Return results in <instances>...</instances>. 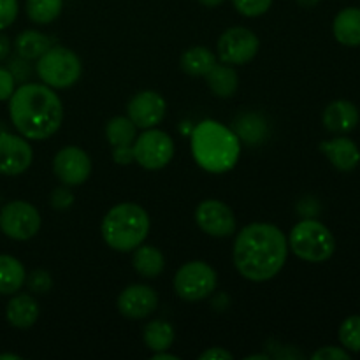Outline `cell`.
<instances>
[{
  "mask_svg": "<svg viewBox=\"0 0 360 360\" xmlns=\"http://www.w3.org/2000/svg\"><path fill=\"white\" fill-rule=\"evenodd\" d=\"M287 238L271 224L246 225L236 238V269L250 281H267L276 276L287 262Z\"/></svg>",
  "mask_w": 360,
  "mask_h": 360,
  "instance_id": "6da1fadb",
  "label": "cell"
},
{
  "mask_svg": "<svg viewBox=\"0 0 360 360\" xmlns=\"http://www.w3.org/2000/svg\"><path fill=\"white\" fill-rule=\"evenodd\" d=\"M11 122L27 139L42 141L60 129L63 105L48 84L27 83L14 90L9 98Z\"/></svg>",
  "mask_w": 360,
  "mask_h": 360,
  "instance_id": "7a4b0ae2",
  "label": "cell"
},
{
  "mask_svg": "<svg viewBox=\"0 0 360 360\" xmlns=\"http://www.w3.org/2000/svg\"><path fill=\"white\" fill-rule=\"evenodd\" d=\"M241 146L234 130L214 120L200 122L192 132V155L207 172L221 174L238 164Z\"/></svg>",
  "mask_w": 360,
  "mask_h": 360,
  "instance_id": "3957f363",
  "label": "cell"
},
{
  "mask_svg": "<svg viewBox=\"0 0 360 360\" xmlns=\"http://www.w3.org/2000/svg\"><path fill=\"white\" fill-rule=\"evenodd\" d=\"M102 238L116 252H132L150 232V217L141 206L123 202L111 207L102 220Z\"/></svg>",
  "mask_w": 360,
  "mask_h": 360,
  "instance_id": "277c9868",
  "label": "cell"
},
{
  "mask_svg": "<svg viewBox=\"0 0 360 360\" xmlns=\"http://www.w3.org/2000/svg\"><path fill=\"white\" fill-rule=\"evenodd\" d=\"M288 248L306 262H327L336 252V239L333 232L313 218L299 221L290 232Z\"/></svg>",
  "mask_w": 360,
  "mask_h": 360,
  "instance_id": "5b68a950",
  "label": "cell"
},
{
  "mask_svg": "<svg viewBox=\"0 0 360 360\" xmlns=\"http://www.w3.org/2000/svg\"><path fill=\"white\" fill-rule=\"evenodd\" d=\"M83 65L79 56L63 46H53L37 58V74L49 88H69L81 77Z\"/></svg>",
  "mask_w": 360,
  "mask_h": 360,
  "instance_id": "8992f818",
  "label": "cell"
},
{
  "mask_svg": "<svg viewBox=\"0 0 360 360\" xmlns=\"http://www.w3.org/2000/svg\"><path fill=\"white\" fill-rule=\"evenodd\" d=\"M218 276L211 266L200 260L186 262L179 267L174 276V290L181 299L190 302L202 301L213 294L217 288Z\"/></svg>",
  "mask_w": 360,
  "mask_h": 360,
  "instance_id": "52a82bcc",
  "label": "cell"
},
{
  "mask_svg": "<svg viewBox=\"0 0 360 360\" xmlns=\"http://www.w3.org/2000/svg\"><path fill=\"white\" fill-rule=\"evenodd\" d=\"M41 214L25 200L7 202L0 211V231L14 241H28L41 229Z\"/></svg>",
  "mask_w": 360,
  "mask_h": 360,
  "instance_id": "ba28073f",
  "label": "cell"
},
{
  "mask_svg": "<svg viewBox=\"0 0 360 360\" xmlns=\"http://www.w3.org/2000/svg\"><path fill=\"white\" fill-rule=\"evenodd\" d=\"M134 158L141 167L158 171L171 162L174 155V143L169 134L157 129H146L134 141Z\"/></svg>",
  "mask_w": 360,
  "mask_h": 360,
  "instance_id": "9c48e42d",
  "label": "cell"
},
{
  "mask_svg": "<svg viewBox=\"0 0 360 360\" xmlns=\"http://www.w3.org/2000/svg\"><path fill=\"white\" fill-rule=\"evenodd\" d=\"M259 37L245 27L229 28L218 39V56L227 65H245L259 51Z\"/></svg>",
  "mask_w": 360,
  "mask_h": 360,
  "instance_id": "30bf717a",
  "label": "cell"
},
{
  "mask_svg": "<svg viewBox=\"0 0 360 360\" xmlns=\"http://www.w3.org/2000/svg\"><path fill=\"white\" fill-rule=\"evenodd\" d=\"M197 225L213 238H229L236 231V217L231 207L217 199H207L197 206Z\"/></svg>",
  "mask_w": 360,
  "mask_h": 360,
  "instance_id": "8fae6325",
  "label": "cell"
},
{
  "mask_svg": "<svg viewBox=\"0 0 360 360\" xmlns=\"http://www.w3.org/2000/svg\"><path fill=\"white\" fill-rule=\"evenodd\" d=\"M53 171L65 186H77L90 178L91 160L81 148L65 146L56 153Z\"/></svg>",
  "mask_w": 360,
  "mask_h": 360,
  "instance_id": "7c38bea8",
  "label": "cell"
},
{
  "mask_svg": "<svg viewBox=\"0 0 360 360\" xmlns=\"http://www.w3.org/2000/svg\"><path fill=\"white\" fill-rule=\"evenodd\" d=\"M127 111H129V118L132 120V123L137 129L146 130L153 129L158 123H162V120L165 118L167 105H165L164 97L160 94L144 90L134 95L132 101L129 102Z\"/></svg>",
  "mask_w": 360,
  "mask_h": 360,
  "instance_id": "4fadbf2b",
  "label": "cell"
},
{
  "mask_svg": "<svg viewBox=\"0 0 360 360\" xmlns=\"http://www.w3.org/2000/svg\"><path fill=\"white\" fill-rule=\"evenodd\" d=\"M32 148L23 137L0 134V174L18 176L32 164Z\"/></svg>",
  "mask_w": 360,
  "mask_h": 360,
  "instance_id": "5bb4252c",
  "label": "cell"
},
{
  "mask_svg": "<svg viewBox=\"0 0 360 360\" xmlns=\"http://www.w3.org/2000/svg\"><path fill=\"white\" fill-rule=\"evenodd\" d=\"M157 292L146 285H130L118 297L120 313L129 320L146 319L157 309Z\"/></svg>",
  "mask_w": 360,
  "mask_h": 360,
  "instance_id": "9a60e30c",
  "label": "cell"
},
{
  "mask_svg": "<svg viewBox=\"0 0 360 360\" xmlns=\"http://www.w3.org/2000/svg\"><path fill=\"white\" fill-rule=\"evenodd\" d=\"M359 109L350 101H334L323 109L322 122L329 132L348 134L359 125Z\"/></svg>",
  "mask_w": 360,
  "mask_h": 360,
  "instance_id": "2e32d148",
  "label": "cell"
},
{
  "mask_svg": "<svg viewBox=\"0 0 360 360\" xmlns=\"http://www.w3.org/2000/svg\"><path fill=\"white\" fill-rule=\"evenodd\" d=\"M319 148L338 171H354L360 164L359 146L348 137H336V139L323 141V143H320Z\"/></svg>",
  "mask_w": 360,
  "mask_h": 360,
  "instance_id": "e0dca14e",
  "label": "cell"
},
{
  "mask_svg": "<svg viewBox=\"0 0 360 360\" xmlns=\"http://www.w3.org/2000/svg\"><path fill=\"white\" fill-rule=\"evenodd\" d=\"M6 319L16 329H28L39 319V304L32 295H14L6 308Z\"/></svg>",
  "mask_w": 360,
  "mask_h": 360,
  "instance_id": "ac0fdd59",
  "label": "cell"
},
{
  "mask_svg": "<svg viewBox=\"0 0 360 360\" xmlns=\"http://www.w3.org/2000/svg\"><path fill=\"white\" fill-rule=\"evenodd\" d=\"M334 37L343 46H360V9L347 7L340 11L333 23Z\"/></svg>",
  "mask_w": 360,
  "mask_h": 360,
  "instance_id": "d6986e66",
  "label": "cell"
},
{
  "mask_svg": "<svg viewBox=\"0 0 360 360\" xmlns=\"http://www.w3.org/2000/svg\"><path fill=\"white\" fill-rule=\"evenodd\" d=\"M132 266L141 276L151 280V278H157L162 274V271H164L165 267V257L164 253L158 248H155V246L139 245L136 248V252H134Z\"/></svg>",
  "mask_w": 360,
  "mask_h": 360,
  "instance_id": "ffe728a7",
  "label": "cell"
},
{
  "mask_svg": "<svg viewBox=\"0 0 360 360\" xmlns=\"http://www.w3.org/2000/svg\"><path fill=\"white\" fill-rule=\"evenodd\" d=\"M23 264L11 255H0V294L13 295L25 285Z\"/></svg>",
  "mask_w": 360,
  "mask_h": 360,
  "instance_id": "44dd1931",
  "label": "cell"
},
{
  "mask_svg": "<svg viewBox=\"0 0 360 360\" xmlns=\"http://www.w3.org/2000/svg\"><path fill=\"white\" fill-rule=\"evenodd\" d=\"M179 65L188 76H206L214 65H217V56L204 46H193L183 53Z\"/></svg>",
  "mask_w": 360,
  "mask_h": 360,
  "instance_id": "7402d4cb",
  "label": "cell"
},
{
  "mask_svg": "<svg viewBox=\"0 0 360 360\" xmlns=\"http://www.w3.org/2000/svg\"><path fill=\"white\" fill-rule=\"evenodd\" d=\"M204 77L207 81V86L217 97L229 98L238 90V72L229 65H218L217 63Z\"/></svg>",
  "mask_w": 360,
  "mask_h": 360,
  "instance_id": "603a6c76",
  "label": "cell"
},
{
  "mask_svg": "<svg viewBox=\"0 0 360 360\" xmlns=\"http://www.w3.org/2000/svg\"><path fill=\"white\" fill-rule=\"evenodd\" d=\"M18 56L25 60H37L51 48V42L44 34L37 30H25L21 32L14 42Z\"/></svg>",
  "mask_w": 360,
  "mask_h": 360,
  "instance_id": "cb8c5ba5",
  "label": "cell"
},
{
  "mask_svg": "<svg viewBox=\"0 0 360 360\" xmlns=\"http://www.w3.org/2000/svg\"><path fill=\"white\" fill-rule=\"evenodd\" d=\"M105 137L112 148L130 146L137 137V127L134 125L129 116H115L105 125Z\"/></svg>",
  "mask_w": 360,
  "mask_h": 360,
  "instance_id": "d4e9b609",
  "label": "cell"
},
{
  "mask_svg": "<svg viewBox=\"0 0 360 360\" xmlns=\"http://www.w3.org/2000/svg\"><path fill=\"white\" fill-rule=\"evenodd\" d=\"M174 341V329L164 320H153L144 327V343L151 352H164Z\"/></svg>",
  "mask_w": 360,
  "mask_h": 360,
  "instance_id": "484cf974",
  "label": "cell"
},
{
  "mask_svg": "<svg viewBox=\"0 0 360 360\" xmlns=\"http://www.w3.org/2000/svg\"><path fill=\"white\" fill-rule=\"evenodd\" d=\"M63 0H27V14L34 23L48 25L60 16Z\"/></svg>",
  "mask_w": 360,
  "mask_h": 360,
  "instance_id": "4316f807",
  "label": "cell"
},
{
  "mask_svg": "<svg viewBox=\"0 0 360 360\" xmlns=\"http://www.w3.org/2000/svg\"><path fill=\"white\" fill-rule=\"evenodd\" d=\"M238 134L246 143H259L266 137V123L257 115H245L238 120Z\"/></svg>",
  "mask_w": 360,
  "mask_h": 360,
  "instance_id": "83f0119b",
  "label": "cell"
},
{
  "mask_svg": "<svg viewBox=\"0 0 360 360\" xmlns=\"http://www.w3.org/2000/svg\"><path fill=\"white\" fill-rule=\"evenodd\" d=\"M340 341L345 350L359 354L360 352V315H352L341 323Z\"/></svg>",
  "mask_w": 360,
  "mask_h": 360,
  "instance_id": "f1b7e54d",
  "label": "cell"
},
{
  "mask_svg": "<svg viewBox=\"0 0 360 360\" xmlns=\"http://www.w3.org/2000/svg\"><path fill=\"white\" fill-rule=\"evenodd\" d=\"M232 4H234L238 13H241L243 16L257 18L269 11L273 0H232Z\"/></svg>",
  "mask_w": 360,
  "mask_h": 360,
  "instance_id": "f546056e",
  "label": "cell"
},
{
  "mask_svg": "<svg viewBox=\"0 0 360 360\" xmlns=\"http://www.w3.org/2000/svg\"><path fill=\"white\" fill-rule=\"evenodd\" d=\"M27 285L34 294H48L53 287V280L51 274L44 269H35L32 271L30 274L27 276Z\"/></svg>",
  "mask_w": 360,
  "mask_h": 360,
  "instance_id": "4dcf8cb0",
  "label": "cell"
},
{
  "mask_svg": "<svg viewBox=\"0 0 360 360\" xmlns=\"http://www.w3.org/2000/svg\"><path fill=\"white\" fill-rule=\"evenodd\" d=\"M18 16V0H0V30L11 27Z\"/></svg>",
  "mask_w": 360,
  "mask_h": 360,
  "instance_id": "1f68e13d",
  "label": "cell"
},
{
  "mask_svg": "<svg viewBox=\"0 0 360 360\" xmlns=\"http://www.w3.org/2000/svg\"><path fill=\"white\" fill-rule=\"evenodd\" d=\"M49 204H51L53 210H58V211L69 210V207L74 204L72 192H69L67 188H56L55 192L51 193V197H49Z\"/></svg>",
  "mask_w": 360,
  "mask_h": 360,
  "instance_id": "d6a6232c",
  "label": "cell"
},
{
  "mask_svg": "<svg viewBox=\"0 0 360 360\" xmlns=\"http://www.w3.org/2000/svg\"><path fill=\"white\" fill-rule=\"evenodd\" d=\"M313 360H350V354L345 348L323 347L311 355Z\"/></svg>",
  "mask_w": 360,
  "mask_h": 360,
  "instance_id": "836d02e7",
  "label": "cell"
},
{
  "mask_svg": "<svg viewBox=\"0 0 360 360\" xmlns=\"http://www.w3.org/2000/svg\"><path fill=\"white\" fill-rule=\"evenodd\" d=\"M14 76L9 69L0 67V101H9L11 95L14 94Z\"/></svg>",
  "mask_w": 360,
  "mask_h": 360,
  "instance_id": "e575fe53",
  "label": "cell"
},
{
  "mask_svg": "<svg viewBox=\"0 0 360 360\" xmlns=\"http://www.w3.org/2000/svg\"><path fill=\"white\" fill-rule=\"evenodd\" d=\"M112 158H115L116 164L120 165H129L132 164L136 158H134V146L130 144V146H116L115 150H112Z\"/></svg>",
  "mask_w": 360,
  "mask_h": 360,
  "instance_id": "d590c367",
  "label": "cell"
},
{
  "mask_svg": "<svg viewBox=\"0 0 360 360\" xmlns=\"http://www.w3.org/2000/svg\"><path fill=\"white\" fill-rule=\"evenodd\" d=\"M28 60H25V58H14L13 62H11V67H9V70H11V74H13L14 76V79H18V81H21L23 79V77H27L28 76V72H30V69H28Z\"/></svg>",
  "mask_w": 360,
  "mask_h": 360,
  "instance_id": "8d00e7d4",
  "label": "cell"
},
{
  "mask_svg": "<svg viewBox=\"0 0 360 360\" xmlns=\"http://www.w3.org/2000/svg\"><path fill=\"white\" fill-rule=\"evenodd\" d=\"M199 360H232V354L220 347H213L199 355Z\"/></svg>",
  "mask_w": 360,
  "mask_h": 360,
  "instance_id": "74e56055",
  "label": "cell"
},
{
  "mask_svg": "<svg viewBox=\"0 0 360 360\" xmlns=\"http://www.w3.org/2000/svg\"><path fill=\"white\" fill-rule=\"evenodd\" d=\"M9 51H11L9 39H7V35H4L2 32H0V62H2L4 58H7Z\"/></svg>",
  "mask_w": 360,
  "mask_h": 360,
  "instance_id": "f35d334b",
  "label": "cell"
},
{
  "mask_svg": "<svg viewBox=\"0 0 360 360\" xmlns=\"http://www.w3.org/2000/svg\"><path fill=\"white\" fill-rule=\"evenodd\" d=\"M153 359L155 360H178V357H176V355H171V354H167V352H155V355H153Z\"/></svg>",
  "mask_w": 360,
  "mask_h": 360,
  "instance_id": "ab89813d",
  "label": "cell"
},
{
  "mask_svg": "<svg viewBox=\"0 0 360 360\" xmlns=\"http://www.w3.org/2000/svg\"><path fill=\"white\" fill-rule=\"evenodd\" d=\"M297 4L301 7H304V9H311V7L319 6L320 0H297Z\"/></svg>",
  "mask_w": 360,
  "mask_h": 360,
  "instance_id": "60d3db41",
  "label": "cell"
},
{
  "mask_svg": "<svg viewBox=\"0 0 360 360\" xmlns=\"http://www.w3.org/2000/svg\"><path fill=\"white\" fill-rule=\"evenodd\" d=\"M204 7H218L225 2V0H199Z\"/></svg>",
  "mask_w": 360,
  "mask_h": 360,
  "instance_id": "b9f144b4",
  "label": "cell"
},
{
  "mask_svg": "<svg viewBox=\"0 0 360 360\" xmlns=\"http://www.w3.org/2000/svg\"><path fill=\"white\" fill-rule=\"evenodd\" d=\"M0 360H21V357L14 354H0Z\"/></svg>",
  "mask_w": 360,
  "mask_h": 360,
  "instance_id": "7bdbcfd3",
  "label": "cell"
},
{
  "mask_svg": "<svg viewBox=\"0 0 360 360\" xmlns=\"http://www.w3.org/2000/svg\"><path fill=\"white\" fill-rule=\"evenodd\" d=\"M267 355L266 354H259V355H248L246 360H266Z\"/></svg>",
  "mask_w": 360,
  "mask_h": 360,
  "instance_id": "ee69618b",
  "label": "cell"
}]
</instances>
